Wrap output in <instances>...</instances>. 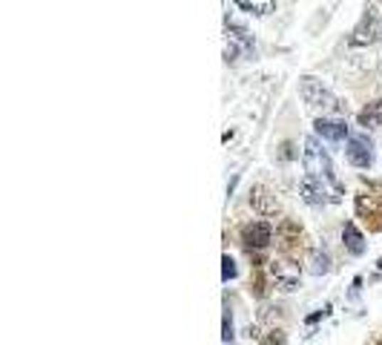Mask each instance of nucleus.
<instances>
[{
  "label": "nucleus",
  "mask_w": 382,
  "mask_h": 345,
  "mask_svg": "<svg viewBox=\"0 0 382 345\" xmlns=\"http://www.w3.org/2000/svg\"><path fill=\"white\" fill-rule=\"evenodd\" d=\"M356 213L368 222V219H376L373 230H382V193L371 196V193H359L356 196Z\"/></svg>",
  "instance_id": "1a4fd4ad"
},
{
  "label": "nucleus",
  "mask_w": 382,
  "mask_h": 345,
  "mask_svg": "<svg viewBox=\"0 0 382 345\" xmlns=\"http://www.w3.org/2000/svg\"><path fill=\"white\" fill-rule=\"evenodd\" d=\"M356 124H359V127H365V129L382 127V98H376V101H368V104L359 110V115H356Z\"/></svg>",
  "instance_id": "ddd939ff"
},
{
  "label": "nucleus",
  "mask_w": 382,
  "mask_h": 345,
  "mask_svg": "<svg viewBox=\"0 0 382 345\" xmlns=\"http://www.w3.org/2000/svg\"><path fill=\"white\" fill-rule=\"evenodd\" d=\"M314 129H317V135L322 138V142H331V144H339V142L348 138V124L339 121V118H325L322 115V118H317Z\"/></svg>",
  "instance_id": "9d476101"
},
{
  "label": "nucleus",
  "mask_w": 382,
  "mask_h": 345,
  "mask_svg": "<svg viewBox=\"0 0 382 345\" xmlns=\"http://www.w3.org/2000/svg\"><path fill=\"white\" fill-rule=\"evenodd\" d=\"M267 273L270 280L276 282L279 291H296L299 288V280H302V267L290 259V256H279L267 265Z\"/></svg>",
  "instance_id": "20e7f679"
},
{
  "label": "nucleus",
  "mask_w": 382,
  "mask_h": 345,
  "mask_svg": "<svg viewBox=\"0 0 382 345\" xmlns=\"http://www.w3.org/2000/svg\"><path fill=\"white\" fill-rule=\"evenodd\" d=\"M285 331L282 328H273V331H267V336L265 339H259V345H285Z\"/></svg>",
  "instance_id": "f3484780"
},
{
  "label": "nucleus",
  "mask_w": 382,
  "mask_h": 345,
  "mask_svg": "<svg viewBox=\"0 0 382 345\" xmlns=\"http://www.w3.org/2000/svg\"><path fill=\"white\" fill-rule=\"evenodd\" d=\"M379 345H382V342H379Z\"/></svg>",
  "instance_id": "6ab92c4d"
},
{
  "label": "nucleus",
  "mask_w": 382,
  "mask_h": 345,
  "mask_svg": "<svg viewBox=\"0 0 382 345\" xmlns=\"http://www.w3.org/2000/svg\"><path fill=\"white\" fill-rule=\"evenodd\" d=\"M342 245H345V250H348L351 256H362V253L368 250L365 236H362V230H359L354 222H345V225H342Z\"/></svg>",
  "instance_id": "f8f14e48"
},
{
  "label": "nucleus",
  "mask_w": 382,
  "mask_h": 345,
  "mask_svg": "<svg viewBox=\"0 0 382 345\" xmlns=\"http://www.w3.org/2000/svg\"><path fill=\"white\" fill-rule=\"evenodd\" d=\"M248 201H250V207H253V213H259V216H265V219L279 216V198H276L273 190L265 187V184H253Z\"/></svg>",
  "instance_id": "423d86ee"
},
{
  "label": "nucleus",
  "mask_w": 382,
  "mask_h": 345,
  "mask_svg": "<svg viewBox=\"0 0 382 345\" xmlns=\"http://www.w3.org/2000/svg\"><path fill=\"white\" fill-rule=\"evenodd\" d=\"M379 38H382L379 18H376V12H371V9H368V12L362 15V21L356 23L351 43H354V46H368V43H373V41H379Z\"/></svg>",
  "instance_id": "6e6552de"
},
{
  "label": "nucleus",
  "mask_w": 382,
  "mask_h": 345,
  "mask_svg": "<svg viewBox=\"0 0 382 345\" xmlns=\"http://www.w3.org/2000/svg\"><path fill=\"white\" fill-rule=\"evenodd\" d=\"M242 242L250 250H262L273 242V225L270 222H248L242 228Z\"/></svg>",
  "instance_id": "0eeeda50"
},
{
  "label": "nucleus",
  "mask_w": 382,
  "mask_h": 345,
  "mask_svg": "<svg viewBox=\"0 0 382 345\" xmlns=\"http://www.w3.org/2000/svg\"><path fill=\"white\" fill-rule=\"evenodd\" d=\"M221 265H224V267H221V280H224V282L236 280V276H239V267H236V262H233L230 253H224V256H221Z\"/></svg>",
  "instance_id": "dca6fc26"
},
{
  "label": "nucleus",
  "mask_w": 382,
  "mask_h": 345,
  "mask_svg": "<svg viewBox=\"0 0 382 345\" xmlns=\"http://www.w3.org/2000/svg\"><path fill=\"white\" fill-rule=\"evenodd\" d=\"M276 242H279V248L285 250V256H290L293 248L302 245V228H299V222L282 219V222L276 225Z\"/></svg>",
  "instance_id": "9b49d317"
},
{
  "label": "nucleus",
  "mask_w": 382,
  "mask_h": 345,
  "mask_svg": "<svg viewBox=\"0 0 382 345\" xmlns=\"http://www.w3.org/2000/svg\"><path fill=\"white\" fill-rule=\"evenodd\" d=\"M379 41H382V38H379Z\"/></svg>",
  "instance_id": "aec40b11"
},
{
  "label": "nucleus",
  "mask_w": 382,
  "mask_h": 345,
  "mask_svg": "<svg viewBox=\"0 0 382 345\" xmlns=\"http://www.w3.org/2000/svg\"><path fill=\"white\" fill-rule=\"evenodd\" d=\"M299 95H302V101L308 104L311 110L342 112V104L336 101V95H334L328 87H322V81H317L314 75H304V78L299 81Z\"/></svg>",
  "instance_id": "f03ea898"
},
{
  "label": "nucleus",
  "mask_w": 382,
  "mask_h": 345,
  "mask_svg": "<svg viewBox=\"0 0 382 345\" xmlns=\"http://www.w3.org/2000/svg\"><path fill=\"white\" fill-rule=\"evenodd\" d=\"M236 4H239L245 12H253V15H259V18H265V15H270V12L276 9V0H236Z\"/></svg>",
  "instance_id": "2eb2a0df"
},
{
  "label": "nucleus",
  "mask_w": 382,
  "mask_h": 345,
  "mask_svg": "<svg viewBox=\"0 0 382 345\" xmlns=\"http://www.w3.org/2000/svg\"><path fill=\"white\" fill-rule=\"evenodd\" d=\"M345 156L354 167L359 170H368L373 164V144L368 135H348V147H345Z\"/></svg>",
  "instance_id": "39448f33"
},
{
  "label": "nucleus",
  "mask_w": 382,
  "mask_h": 345,
  "mask_svg": "<svg viewBox=\"0 0 382 345\" xmlns=\"http://www.w3.org/2000/svg\"><path fill=\"white\" fill-rule=\"evenodd\" d=\"M224 342H230L233 339V319H230V308H227V314H224Z\"/></svg>",
  "instance_id": "a211bd4d"
},
{
  "label": "nucleus",
  "mask_w": 382,
  "mask_h": 345,
  "mask_svg": "<svg viewBox=\"0 0 382 345\" xmlns=\"http://www.w3.org/2000/svg\"><path fill=\"white\" fill-rule=\"evenodd\" d=\"M302 164H304V173L308 176H317L322 181H328L331 187H336L342 193V184L336 179V170H334V161L328 156V150L319 144V135H308L304 138V150H302Z\"/></svg>",
  "instance_id": "f257e3e1"
},
{
  "label": "nucleus",
  "mask_w": 382,
  "mask_h": 345,
  "mask_svg": "<svg viewBox=\"0 0 382 345\" xmlns=\"http://www.w3.org/2000/svg\"><path fill=\"white\" fill-rule=\"evenodd\" d=\"M299 193L304 198V204H311V207H325V204H336L339 201V190L331 187L328 181L317 179V176H308L304 173V179L299 181Z\"/></svg>",
  "instance_id": "7ed1b4c3"
},
{
  "label": "nucleus",
  "mask_w": 382,
  "mask_h": 345,
  "mask_svg": "<svg viewBox=\"0 0 382 345\" xmlns=\"http://www.w3.org/2000/svg\"><path fill=\"white\" fill-rule=\"evenodd\" d=\"M331 256L325 253V250H311V256H308V270L314 273V276H325V273H331Z\"/></svg>",
  "instance_id": "4468645a"
}]
</instances>
